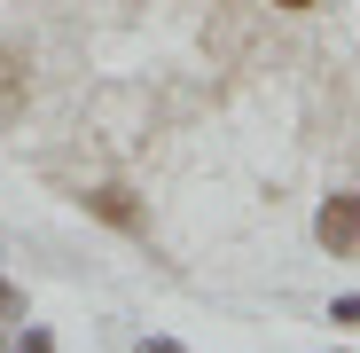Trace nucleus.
Returning a JSON list of instances; mask_svg holds the SVG:
<instances>
[{
  "label": "nucleus",
  "instance_id": "f257e3e1",
  "mask_svg": "<svg viewBox=\"0 0 360 353\" xmlns=\"http://www.w3.org/2000/svg\"><path fill=\"white\" fill-rule=\"evenodd\" d=\"M314 235H321L329 259H360V197H329L314 212Z\"/></svg>",
  "mask_w": 360,
  "mask_h": 353
},
{
  "label": "nucleus",
  "instance_id": "f03ea898",
  "mask_svg": "<svg viewBox=\"0 0 360 353\" xmlns=\"http://www.w3.org/2000/svg\"><path fill=\"white\" fill-rule=\"evenodd\" d=\"M86 212H94V220H110V228H141V204H134L126 189H94V197H86Z\"/></svg>",
  "mask_w": 360,
  "mask_h": 353
},
{
  "label": "nucleus",
  "instance_id": "7ed1b4c3",
  "mask_svg": "<svg viewBox=\"0 0 360 353\" xmlns=\"http://www.w3.org/2000/svg\"><path fill=\"white\" fill-rule=\"evenodd\" d=\"M24 110V71H16V55H0V118H16Z\"/></svg>",
  "mask_w": 360,
  "mask_h": 353
},
{
  "label": "nucleus",
  "instance_id": "20e7f679",
  "mask_svg": "<svg viewBox=\"0 0 360 353\" xmlns=\"http://www.w3.org/2000/svg\"><path fill=\"white\" fill-rule=\"evenodd\" d=\"M329 322H345V330H360V290H352V299H337V306H329Z\"/></svg>",
  "mask_w": 360,
  "mask_h": 353
},
{
  "label": "nucleus",
  "instance_id": "39448f33",
  "mask_svg": "<svg viewBox=\"0 0 360 353\" xmlns=\"http://www.w3.org/2000/svg\"><path fill=\"white\" fill-rule=\"evenodd\" d=\"M8 314H16V290H8V283H0V322H8Z\"/></svg>",
  "mask_w": 360,
  "mask_h": 353
},
{
  "label": "nucleus",
  "instance_id": "423d86ee",
  "mask_svg": "<svg viewBox=\"0 0 360 353\" xmlns=\"http://www.w3.org/2000/svg\"><path fill=\"white\" fill-rule=\"evenodd\" d=\"M16 353H47V337H39V330H32V337H24V345H16Z\"/></svg>",
  "mask_w": 360,
  "mask_h": 353
},
{
  "label": "nucleus",
  "instance_id": "0eeeda50",
  "mask_svg": "<svg viewBox=\"0 0 360 353\" xmlns=\"http://www.w3.org/2000/svg\"><path fill=\"white\" fill-rule=\"evenodd\" d=\"M141 353H180V345H165V337H141Z\"/></svg>",
  "mask_w": 360,
  "mask_h": 353
},
{
  "label": "nucleus",
  "instance_id": "6e6552de",
  "mask_svg": "<svg viewBox=\"0 0 360 353\" xmlns=\"http://www.w3.org/2000/svg\"><path fill=\"white\" fill-rule=\"evenodd\" d=\"M274 8H290V16H297V8H314V0H274Z\"/></svg>",
  "mask_w": 360,
  "mask_h": 353
}]
</instances>
